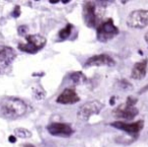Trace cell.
<instances>
[{"mask_svg":"<svg viewBox=\"0 0 148 147\" xmlns=\"http://www.w3.org/2000/svg\"><path fill=\"white\" fill-rule=\"evenodd\" d=\"M144 39H145V41H146V43L148 44V32L145 34V36H144Z\"/></svg>","mask_w":148,"mask_h":147,"instance_id":"cell-20","label":"cell"},{"mask_svg":"<svg viewBox=\"0 0 148 147\" xmlns=\"http://www.w3.org/2000/svg\"><path fill=\"white\" fill-rule=\"evenodd\" d=\"M47 130L53 136L69 137L73 134V129L66 123H52L47 126Z\"/></svg>","mask_w":148,"mask_h":147,"instance_id":"cell-10","label":"cell"},{"mask_svg":"<svg viewBox=\"0 0 148 147\" xmlns=\"http://www.w3.org/2000/svg\"><path fill=\"white\" fill-rule=\"evenodd\" d=\"M116 65V61L107 54H99L88 58L84 63V67L92 66H109L112 67Z\"/></svg>","mask_w":148,"mask_h":147,"instance_id":"cell-9","label":"cell"},{"mask_svg":"<svg viewBox=\"0 0 148 147\" xmlns=\"http://www.w3.org/2000/svg\"><path fill=\"white\" fill-rule=\"evenodd\" d=\"M111 126L114 127V128L125 131V132L128 133L129 135H132V136L135 135V136H137L140 131L143 129L144 121L143 120H139V121H136L134 122V123H125V122H122V121H117V122L111 123Z\"/></svg>","mask_w":148,"mask_h":147,"instance_id":"cell-8","label":"cell"},{"mask_svg":"<svg viewBox=\"0 0 148 147\" xmlns=\"http://www.w3.org/2000/svg\"><path fill=\"white\" fill-rule=\"evenodd\" d=\"M8 140H9V142H10V143H15V142H16V137L13 136V135H11V136L8 137Z\"/></svg>","mask_w":148,"mask_h":147,"instance_id":"cell-19","label":"cell"},{"mask_svg":"<svg viewBox=\"0 0 148 147\" xmlns=\"http://www.w3.org/2000/svg\"><path fill=\"white\" fill-rule=\"evenodd\" d=\"M26 44H20L18 49L28 54H36L45 47L47 40L42 35H28L26 37Z\"/></svg>","mask_w":148,"mask_h":147,"instance_id":"cell-5","label":"cell"},{"mask_svg":"<svg viewBox=\"0 0 148 147\" xmlns=\"http://www.w3.org/2000/svg\"><path fill=\"white\" fill-rule=\"evenodd\" d=\"M114 100H115V98H112V100H111V104H115Z\"/></svg>","mask_w":148,"mask_h":147,"instance_id":"cell-23","label":"cell"},{"mask_svg":"<svg viewBox=\"0 0 148 147\" xmlns=\"http://www.w3.org/2000/svg\"><path fill=\"white\" fill-rule=\"evenodd\" d=\"M20 15V6L17 5V6H15L14 10L12 11V16L15 17V18H17Z\"/></svg>","mask_w":148,"mask_h":147,"instance_id":"cell-18","label":"cell"},{"mask_svg":"<svg viewBox=\"0 0 148 147\" xmlns=\"http://www.w3.org/2000/svg\"><path fill=\"white\" fill-rule=\"evenodd\" d=\"M59 2V0H55V1H54V0H50V3H58Z\"/></svg>","mask_w":148,"mask_h":147,"instance_id":"cell-21","label":"cell"},{"mask_svg":"<svg viewBox=\"0 0 148 147\" xmlns=\"http://www.w3.org/2000/svg\"><path fill=\"white\" fill-rule=\"evenodd\" d=\"M80 100L79 96L73 88H66L64 89L57 98L56 102L61 104H73Z\"/></svg>","mask_w":148,"mask_h":147,"instance_id":"cell-11","label":"cell"},{"mask_svg":"<svg viewBox=\"0 0 148 147\" xmlns=\"http://www.w3.org/2000/svg\"><path fill=\"white\" fill-rule=\"evenodd\" d=\"M17 32H18V35H20V36H24V35H26V32H28V26H20V28H17Z\"/></svg>","mask_w":148,"mask_h":147,"instance_id":"cell-17","label":"cell"},{"mask_svg":"<svg viewBox=\"0 0 148 147\" xmlns=\"http://www.w3.org/2000/svg\"><path fill=\"white\" fill-rule=\"evenodd\" d=\"M119 34L118 26H115L114 20L109 18L99 24L97 28V39L101 43H107Z\"/></svg>","mask_w":148,"mask_h":147,"instance_id":"cell-4","label":"cell"},{"mask_svg":"<svg viewBox=\"0 0 148 147\" xmlns=\"http://www.w3.org/2000/svg\"><path fill=\"white\" fill-rule=\"evenodd\" d=\"M28 106L20 98H3L0 100V116L6 119H17L26 115Z\"/></svg>","mask_w":148,"mask_h":147,"instance_id":"cell-1","label":"cell"},{"mask_svg":"<svg viewBox=\"0 0 148 147\" xmlns=\"http://www.w3.org/2000/svg\"><path fill=\"white\" fill-rule=\"evenodd\" d=\"M63 3H68L69 2V0H64V1H62Z\"/></svg>","mask_w":148,"mask_h":147,"instance_id":"cell-24","label":"cell"},{"mask_svg":"<svg viewBox=\"0 0 148 147\" xmlns=\"http://www.w3.org/2000/svg\"><path fill=\"white\" fill-rule=\"evenodd\" d=\"M72 30H73L72 24H66V26L59 32V34H58L59 39H61V40H66V39H68L69 37H70L71 33H72Z\"/></svg>","mask_w":148,"mask_h":147,"instance_id":"cell-15","label":"cell"},{"mask_svg":"<svg viewBox=\"0 0 148 147\" xmlns=\"http://www.w3.org/2000/svg\"><path fill=\"white\" fill-rule=\"evenodd\" d=\"M127 26L131 28H144L148 26V10L138 9L132 11L127 17Z\"/></svg>","mask_w":148,"mask_h":147,"instance_id":"cell-7","label":"cell"},{"mask_svg":"<svg viewBox=\"0 0 148 147\" xmlns=\"http://www.w3.org/2000/svg\"><path fill=\"white\" fill-rule=\"evenodd\" d=\"M147 65H148V59H144L142 61H139L135 63L131 71V77L136 80H141L146 76L147 72Z\"/></svg>","mask_w":148,"mask_h":147,"instance_id":"cell-12","label":"cell"},{"mask_svg":"<svg viewBox=\"0 0 148 147\" xmlns=\"http://www.w3.org/2000/svg\"><path fill=\"white\" fill-rule=\"evenodd\" d=\"M101 16L103 13H101L95 2L86 1L83 3V19L88 28H97L101 22Z\"/></svg>","mask_w":148,"mask_h":147,"instance_id":"cell-2","label":"cell"},{"mask_svg":"<svg viewBox=\"0 0 148 147\" xmlns=\"http://www.w3.org/2000/svg\"><path fill=\"white\" fill-rule=\"evenodd\" d=\"M24 147H34V146L32 144H26V145H24Z\"/></svg>","mask_w":148,"mask_h":147,"instance_id":"cell-22","label":"cell"},{"mask_svg":"<svg viewBox=\"0 0 148 147\" xmlns=\"http://www.w3.org/2000/svg\"><path fill=\"white\" fill-rule=\"evenodd\" d=\"M136 102H137V98L133 96H128L125 104H120L113 111V115L119 119L132 120L139 113L137 108H135Z\"/></svg>","mask_w":148,"mask_h":147,"instance_id":"cell-3","label":"cell"},{"mask_svg":"<svg viewBox=\"0 0 148 147\" xmlns=\"http://www.w3.org/2000/svg\"><path fill=\"white\" fill-rule=\"evenodd\" d=\"M103 104L99 100H89L85 102L78 109L77 112V118L80 121H88L90 117L93 115H97L101 112L103 109Z\"/></svg>","mask_w":148,"mask_h":147,"instance_id":"cell-6","label":"cell"},{"mask_svg":"<svg viewBox=\"0 0 148 147\" xmlns=\"http://www.w3.org/2000/svg\"><path fill=\"white\" fill-rule=\"evenodd\" d=\"M70 79L75 83V84H81L84 81L86 80V76L80 71H77V72H73L72 74L70 75Z\"/></svg>","mask_w":148,"mask_h":147,"instance_id":"cell-14","label":"cell"},{"mask_svg":"<svg viewBox=\"0 0 148 147\" xmlns=\"http://www.w3.org/2000/svg\"><path fill=\"white\" fill-rule=\"evenodd\" d=\"M14 134L16 135L17 137H20V138H30L32 136V132L28 131V129H24V128H16L14 130Z\"/></svg>","mask_w":148,"mask_h":147,"instance_id":"cell-16","label":"cell"},{"mask_svg":"<svg viewBox=\"0 0 148 147\" xmlns=\"http://www.w3.org/2000/svg\"><path fill=\"white\" fill-rule=\"evenodd\" d=\"M15 58V53L12 48L0 46V62L8 64Z\"/></svg>","mask_w":148,"mask_h":147,"instance_id":"cell-13","label":"cell"}]
</instances>
